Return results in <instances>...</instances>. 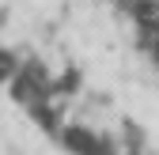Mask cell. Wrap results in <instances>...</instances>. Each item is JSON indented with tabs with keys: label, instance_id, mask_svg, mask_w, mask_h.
<instances>
[{
	"label": "cell",
	"instance_id": "1",
	"mask_svg": "<svg viewBox=\"0 0 159 155\" xmlns=\"http://www.w3.org/2000/svg\"><path fill=\"white\" fill-rule=\"evenodd\" d=\"M49 91H53V83H49L42 61H27L23 68L15 72V80H11V95L19 102H27V106H34L38 99H46Z\"/></svg>",
	"mask_w": 159,
	"mask_h": 155
},
{
	"label": "cell",
	"instance_id": "2",
	"mask_svg": "<svg viewBox=\"0 0 159 155\" xmlns=\"http://www.w3.org/2000/svg\"><path fill=\"white\" fill-rule=\"evenodd\" d=\"M61 140H65V148H68L72 155H114L110 140H102L98 132H91V129H84V125L61 129Z\"/></svg>",
	"mask_w": 159,
	"mask_h": 155
},
{
	"label": "cell",
	"instance_id": "3",
	"mask_svg": "<svg viewBox=\"0 0 159 155\" xmlns=\"http://www.w3.org/2000/svg\"><path fill=\"white\" fill-rule=\"evenodd\" d=\"M19 68H23V64H19V57H15L11 49H4V46H0V83H11Z\"/></svg>",
	"mask_w": 159,
	"mask_h": 155
},
{
	"label": "cell",
	"instance_id": "4",
	"mask_svg": "<svg viewBox=\"0 0 159 155\" xmlns=\"http://www.w3.org/2000/svg\"><path fill=\"white\" fill-rule=\"evenodd\" d=\"M76 87H80V72H65L61 80H57V87H53V91H61V95H72Z\"/></svg>",
	"mask_w": 159,
	"mask_h": 155
},
{
	"label": "cell",
	"instance_id": "5",
	"mask_svg": "<svg viewBox=\"0 0 159 155\" xmlns=\"http://www.w3.org/2000/svg\"><path fill=\"white\" fill-rule=\"evenodd\" d=\"M152 53H155V61H159V42H155V46H152Z\"/></svg>",
	"mask_w": 159,
	"mask_h": 155
}]
</instances>
